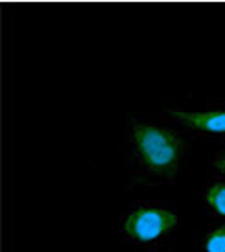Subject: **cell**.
<instances>
[{
	"instance_id": "1",
	"label": "cell",
	"mask_w": 225,
	"mask_h": 252,
	"mask_svg": "<svg viewBox=\"0 0 225 252\" xmlns=\"http://www.w3.org/2000/svg\"><path fill=\"white\" fill-rule=\"evenodd\" d=\"M129 147L133 184L176 181L185 155V138L177 131L135 120L129 127Z\"/></svg>"
},
{
	"instance_id": "2",
	"label": "cell",
	"mask_w": 225,
	"mask_h": 252,
	"mask_svg": "<svg viewBox=\"0 0 225 252\" xmlns=\"http://www.w3.org/2000/svg\"><path fill=\"white\" fill-rule=\"evenodd\" d=\"M122 234L137 245H159L177 230L179 217L162 204L137 203L122 217Z\"/></svg>"
},
{
	"instance_id": "4",
	"label": "cell",
	"mask_w": 225,
	"mask_h": 252,
	"mask_svg": "<svg viewBox=\"0 0 225 252\" xmlns=\"http://www.w3.org/2000/svg\"><path fill=\"white\" fill-rule=\"evenodd\" d=\"M203 199L209 210L220 219H225V181L211 182L203 191Z\"/></svg>"
},
{
	"instance_id": "6",
	"label": "cell",
	"mask_w": 225,
	"mask_h": 252,
	"mask_svg": "<svg viewBox=\"0 0 225 252\" xmlns=\"http://www.w3.org/2000/svg\"><path fill=\"white\" fill-rule=\"evenodd\" d=\"M211 169L220 177H225V151H220L211 160Z\"/></svg>"
},
{
	"instance_id": "3",
	"label": "cell",
	"mask_w": 225,
	"mask_h": 252,
	"mask_svg": "<svg viewBox=\"0 0 225 252\" xmlns=\"http://www.w3.org/2000/svg\"><path fill=\"white\" fill-rule=\"evenodd\" d=\"M164 116L179 129H185L197 138L225 142V107L209 111H185L177 107H166Z\"/></svg>"
},
{
	"instance_id": "5",
	"label": "cell",
	"mask_w": 225,
	"mask_h": 252,
	"mask_svg": "<svg viewBox=\"0 0 225 252\" xmlns=\"http://www.w3.org/2000/svg\"><path fill=\"white\" fill-rule=\"evenodd\" d=\"M205 252H225V223L211 230L203 239Z\"/></svg>"
}]
</instances>
